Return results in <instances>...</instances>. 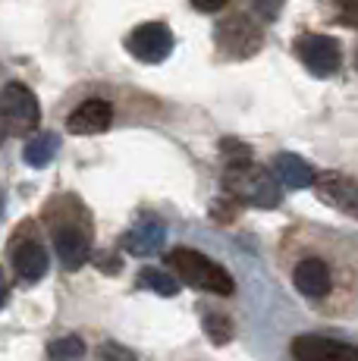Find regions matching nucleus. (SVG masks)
Segmentation results:
<instances>
[{"label": "nucleus", "mask_w": 358, "mask_h": 361, "mask_svg": "<svg viewBox=\"0 0 358 361\" xmlns=\"http://www.w3.org/2000/svg\"><path fill=\"white\" fill-rule=\"evenodd\" d=\"M273 176H277L280 185H286V189H292V192L311 189V183H314L311 164L299 154H277V161H273Z\"/></svg>", "instance_id": "obj_13"}, {"label": "nucleus", "mask_w": 358, "mask_h": 361, "mask_svg": "<svg viewBox=\"0 0 358 361\" xmlns=\"http://www.w3.org/2000/svg\"><path fill=\"white\" fill-rule=\"evenodd\" d=\"M6 293H10V286H6V274H4V267H0V308H4V302H6Z\"/></svg>", "instance_id": "obj_22"}, {"label": "nucleus", "mask_w": 358, "mask_h": 361, "mask_svg": "<svg viewBox=\"0 0 358 361\" xmlns=\"http://www.w3.org/2000/svg\"><path fill=\"white\" fill-rule=\"evenodd\" d=\"M167 264L173 270V276L179 283H189L192 289H202L211 295H233L236 293V283L233 276L220 267L217 261H211L208 255L195 252L189 245H179L167 252Z\"/></svg>", "instance_id": "obj_3"}, {"label": "nucleus", "mask_w": 358, "mask_h": 361, "mask_svg": "<svg viewBox=\"0 0 358 361\" xmlns=\"http://www.w3.org/2000/svg\"><path fill=\"white\" fill-rule=\"evenodd\" d=\"M292 283L305 298H323L333 289V274H330V267L321 258H305L295 264Z\"/></svg>", "instance_id": "obj_11"}, {"label": "nucleus", "mask_w": 358, "mask_h": 361, "mask_svg": "<svg viewBox=\"0 0 358 361\" xmlns=\"http://www.w3.org/2000/svg\"><path fill=\"white\" fill-rule=\"evenodd\" d=\"M126 51L135 60H142V63H161L173 51V35H170V29L163 23H144L139 29L129 32Z\"/></svg>", "instance_id": "obj_8"}, {"label": "nucleus", "mask_w": 358, "mask_h": 361, "mask_svg": "<svg viewBox=\"0 0 358 361\" xmlns=\"http://www.w3.org/2000/svg\"><path fill=\"white\" fill-rule=\"evenodd\" d=\"M163 239H167V226L157 220H142L123 235V248L129 255H154L163 245Z\"/></svg>", "instance_id": "obj_14"}, {"label": "nucleus", "mask_w": 358, "mask_h": 361, "mask_svg": "<svg viewBox=\"0 0 358 361\" xmlns=\"http://www.w3.org/2000/svg\"><path fill=\"white\" fill-rule=\"evenodd\" d=\"M223 192L239 204H252V207H277L283 201L277 176L267 166L249 161V157L226 164Z\"/></svg>", "instance_id": "obj_2"}, {"label": "nucleus", "mask_w": 358, "mask_h": 361, "mask_svg": "<svg viewBox=\"0 0 358 361\" xmlns=\"http://www.w3.org/2000/svg\"><path fill=\"white\" fill-rule=\"evenodd\" d=\"M51 361H82L85 358V343L79 336H60L47 345Z\"/></svg>", "instance_id": "obj_17"}, {"label": "nucleus", "mask_w": 358, "mask_h": 361, "mask_svg": "<svg viewBox=\"0 0 358 361\" xmlns=\"http://www.w3.org/2000/svg\"><path fill=\"white\" fill-rule=\"evenodd\" d=\"M57 148H60V138L54 135V132H41V135H35L25 145L23 157L29 166H47L54 161V154H57Z\"/></svg>", "instance_id": "obj_15"}, {"label": "nucleus", "mask_w": 358, "mask_h": 361, "mask_svg": "<svg viewBox=\"0 0 358 361\" xmlns=\"http://www.w3.org/2000/svg\"><path fill=\"white\" fill-rule=\"evenodd\" d=\"M336 10H340V23L349 25V29H358V0H333Z\"/></svg>", "instance_id": "obj_20"}, {"label": "nucleus", "mask_w": 358, "mask_h": 361, "mask_svg": "<svg viewBox=\"0 0 358 361\" xmlns=\"http://www.w3.org/2000/svg\"><path fill=\"white\" fill-rule=\"evenodd\" d=\"M0 107H4L10 135H29V132H35L41 120V107H38V98L32 94V88H25L23 82H10L0 92Z\"/></svg>", "instance_id": "obj_5"}, {"label": "nucleus", "mask_w": 358, "mask_h": 361, "mask_svg": "<svg viewBox=\"0 0 358 361\" xmlns=\"http://www.w3.org/2000/svg\"><path fill=\"white\" fill-rule=\"evenodd\" d=\"M292 358L295 361H358V345L305 333V336L292 339Z\"/></svg>", "instance_id": "obj_9"}, {"label": "nucleus", "mask_w": 358, "mask_h": 361, "mask_svg": "<svg viewBox=\"0 0 358 361\" xmlns=\"http://www.w3.org/2000/svg\"><path fill=\"white\" fill-rule=\"evenodd\" d=\"M311 189L333 211L346 214V217H358V179L346 176V173L327 170V173H314Z\"/></svg>", "instance_id": "obj_7"}, {"label": "nucleus", "mask_w": 358, "mask_h": 361, "mask_svg": "<svg viewBox=\"0 0 358 361\" xmlns=\"http://www.w3.org/2000/svg\"><path fill=\"white\" fill-rule=\"evenodd\" d=\"M98 361H139V358H135V352L126 349V345L104 343V345H101V352H98Z\"/></svg>", "instance_id": "obj_19"}, {"label": "nucleus", "mask_w": 358, "mask_h": 361, "mask_svg": "<svg viewBox=\"0 0 358 361\" xmlns=\"http://www.w3.org/2000/svg\"><path fill=\"white\" fill-rule=\"evenodd\" d=\"M214 38H217L220 51H223L226 57H233V60L252 57V54H258L261 44H264V32H261V25L254 23L252 16H245V13L226 16L223 23L217 25Z\"/></svg>", "instance_id": "obj_4"}, {"label": "nucleus", "mask_w": 358, "mask_h": 361, "mask_svg": "<svg viewBox=\"0 0 358 361\" xmlns=\"http://www.w3.org/2000/svg\"><path fill=\"white\" fill-rule=\"evenodd\" d=\"M226 4H230V0H192V6H195L198 13H220Z\"/></svg>", "instance_id": "obj_21"}, {"label": "nucleus", "mask_w": 358, "mask_h": 361, "mask_svg": "<svg viewBox=\"0 0 358 361\" xmlns=\"http://www.w3.org/2000/svg\"><path fill=\"white\" fill-rule=\"evenodd\" d=\"M355 66H358V51H355Z\"/></svg>", "instance_id": "obj_24"}, {"label": "nucleus", "mask_w": 358, "mask_h": 361, "mask_svg": "<svg viewBox=\"0 0 358 361\" xmlns=\"http://www.w3.org/2000/svg\"><path fill=\"white\" fill-rule=\"evenodd\" d=\"M44 217L51 224L57 258L63 261L66 270H79L92 258V220H88V211L73 195H60L47 204Z\"/></svg>", "instance_id": "obj_1"}, {"label": "nucleus", "mask_w": 358, "mask_h": 361, "mask_svg": "<svg viewBox=\"0 0 358 361\" xmlns=\"http://www.w3.org/2000/svg\"><path fill=\"white\" fill-rule=\"evenodd\" d=\"M139 286L142 289H151V293L163 295V298H173L179 293V280L173 274H163V270L157 267H144L139 274Z\"/></svg>", "instance_id": "obj_16"}, {"label": "nucleus", "mask_w": 358, "mask_h": 361, "mask_svg": "<svg viewBox=\"0 0 358 361\" xmlns=\"http://www.w3.org/2000/svg\"><path fill=\"white\" fill-rule=\"evenodd\" d=\"M110 123H113V107L101 98H92L73 110L70 120H66V129L73 135H98V132L110 129Z\"/></svg>", "instance_id": "obj_10"}, {"label": "nucleus", "mask_w": 358, "mask_h": 361, "mask_svg": "<svg viewBox=\"0 0 358 361\" xmlns=\"http://www.w3.org/2000/svg\"><path fill=\"white\" fill-rule=\"evenodd\" d=\"M10 135V129H6V116H4V107H0V142Z\"/></svg>", "instance_id": "obj_23"}, {"label": "nucleus", "mask_w": 358, "mask_h": 361, "mask_svg": "<svg viewBox=\"0 0 358 361\" xmlns=\"http://www.w3.org/2000/svg\"><path fill=\"white\" fill-rule=\"evenodd\" d=\"M51 261H47L44 245L35 239H16L13 242V270L23 276L25 283H38L47 274Z\"/></svg>", "instance_id": "obj_12"}, {"label": "nucleus", "mask_w": 358, "mask_h": 361, "mask_svg": "<svg viewBox=\"0 0 358 361\" xmlns=\"http://www.w3.org/2000/svg\"><path fill=\"white\" fill-rule=\"evenodd\" d=\"M204 333L214 345H226L233 339V321L226 314H214V311H204Z\"/></svg>", "instance_id": "obj_18"}, {"label": "nucleus", "mask_w": 358, "mask_h": 361, "mask_svg": "<svg viewBox=\"0 0 358 361\" xmlns=\"http://www.w3.org/2000/svg\"><path fill=\"white\" fill-rule=\"evenodd\" d=\"M295 54H299V60L305 63L308 73L318 75V79L333 75L342 63L340 41L330 38V35H302L299 44H295Z\"/></svg>", "instance_id": "obj_6"}]
</instances>
